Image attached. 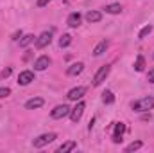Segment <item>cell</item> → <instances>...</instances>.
Here are the masks:
<instances>
[{
	"mask_svg": "<svg viewBox=\"0 0 154 153\" xmlns=\"http://www.w3.org/2000/svg\"><path fill=\"white\" fill-rule=\"evenodd\" d=\"M131 106L134 112H149L154 108V97H142V99L134 101Z\"/></svg>",
	"mask_w": 154,
	"mask_h": 153,
	"instance_id": "cell-1",
	"label": "cell"
},
{
	"mask_svg": "<svg viewBox=\"0 0 154 153\" xmlns=\"http://www.w3.org/2000/svg\"><path fill=\"white\" fill-rule=\"evenodd\" d=\"M56 133H43V135H39L36 137L34 141H32V146L34 148H43V146H47V144H50L52 141H56Z\"/></svg>",
	"mask_w": 154,
	"mask_h": 153,
	"instance_id": "cell-2",
	"label": "cell"
},
{
	"mask_svg": "<svg viewBox=\"0 0 154 153\" xmlns=\"http://www.w3.org/2000/svg\"><path fill=\"white\" fill-rule=\"evenodd\" d=\"M109 70H111V67H109V65H102V67L97 70V74L93 76V86H99V85H100V83L108 77Z\"/></svg>",
	"mask_w": 154,
	"mask_h": 153,
	"instance_id": "cell-3",
	"label": "cell"
},
{
	"mask_svg": "<svg viewBox=\"0 0 154 153\" xmlns=\"http://www.w3.org/2000/svg\"><path fill=\"white\" fill-rule=\"evenodd\" d=\"M70 106L68 105H57L52 112H50V115H52V119H63V117H66V115H70Z\"/></svg>",
	"mask_w": 154,
	"mask_h": 153,
	"instance_id": "cell-4",
	"label": "cell"
},
{
	"mask_svg": "<svg viewBox=\"0 0 154 153\" xmlns=\"http://www.w3.org/2000/svg\"><path fill=\"white\" fill-rule=\"evenodd\" d=\"M84 108H86V105H84V101H79L75 106L70 110V119H72V122H77L81 117H82V112H84Z\"/></svg>",
	"mask_w": 154,
	"mask_h": 153,
	"instance_id": "cell-5",
	"label": "cell"
},
{
	"mask_svg": "<svg viewBox=\"0 0 154 153\" xmlns=\"http://www.w3.org/2000/svg\"><path fill=\"white\" fill-rule=\"evenodd\" d=\"M50 41H52V33H50V31L41 33L38 38H36V49H43V47H47Z\"/></svg>",
	"mask_w": 154,
	"mask_h": 153,
	"instance_id": "cell-6",
	"label": "cell"
},
{
	"mask_svg": "<svg viewBox=\"0 0 154 153\" xmlns=\"http://www.w3.org/2000/svg\"><path fill=\"white\" fill-rule=\"evenodd\" d=\"M34 81V74L31 72V70H23V72H20V76H18V85H31Z\"/></svg>",
	"mask_w": 154,
	"mask_h": 153,
	"instance_id": "cell-7",
	"label": "cell"
},
{
	"mask_svg": "<svg viewBox=\"0 0 154 153\" xmlns=\"http://www.w3.org/2000/svg\"><path fill=\"white\" fill-rule=\"evenodd\" d=\"M124 132H125V124H124V122H116L115 124V132H113V142H115V144L122 142V135H124Z\"/></svg>",
	"mask_w": 154,
	"mask_h": 153,
	"instance_id": "cell-8",
	"label": "cell"
},
{
	"mask_svg": "<svg viewBox=\"0 0 154 153\" xmlns=\"http://www.w3.org/2000/svg\"><path fill=\"white\" fill-rule=\"evenodd\" d=\"M84 94H86V88H84V86H77V88H72V90L66 94V97H68L70 101H77V99H81Z\"/></svg>",
	"mask_w": 154,
	"mask_h": 153,
	"instance_id": "cell-9",
	"label": "cell"
},
{
	"mask_svg": "<svg viewBox=\"0 0 154 153\" xmlns=\"http://www.w3.org/2000/svg\"><path fill=\"white\" fill-rule=\"evenodd\" d=\"M48 65H50V58L48 56H39L38 60L34 61V69L36 70H45Z\"/></svg>",
	"mask_w": 154,
	"mask_h": 153,
	"instance_id": "cell-10",
	"label": "cell"
},
{
	"mask_svg": "<svg viewBox=\"0 0 154 153\" xmlns=\"http://www.w3.org/2000/svg\"><path fill=\"white\" fill-rule=\"evenodd\" d=\"M43 103H45V101H43L41 97H32V99H29V101L25 103V108H27V110H36V108H41V106H43Z\"/></svg>",
	"mask_w": 154,
	"mask_h": 153,
	"instance_id": "cell-11",
	"label": "cell"
},
{
	"mask_svg": "<svg viewBox=\"0 0 154 153\" xmlns=\"http://www.w3.org/2000/svg\"><path fill=\"white\" fill-rule=\"evenodd\" d=\"M82 70H84V63L79 61V63H74V65H70V67L66 69V74H68V76H77V74H81Z\"/></svg>",
	"mask_w": 154,
	"mask_h": 153,
	"instance_id": "cell-12",
	"label": "cell"
},
{
	"mask_svg": "<svg viewBox=\"0 0 154 153\" xmlns=\"http://www.w3.org/2000/svg\"><path fill=\"white\" fill-rule=\"evenodd\" d=\"M81 20H82L81 13H72V15L68 16V20H66V24H68L70 27H79V25H81Z\"/></svg>",
	"mask_w": 154,
	"mask_h": 153,
	"instance_id": "cell-13",
	"label": "cell"
},
{
	"mask_svg": "<svg viewBox=\"0 0 154 153\" xmlns=\"http://www.w3.org/2000/svg\"><path fill=\"white\" fill-rule=\"evenodd\" d=\"M77 148V142L75 141H66L65 144H61L59 148H57V153H66V151H72V150H75Z\"/></svg>",
	"mask_w": 154,
	"mask_h": 153,
	"instance_id": "cell-14",
	"label": "cell"
},
{
	"mask_svg": "<svg viewBox=\"0 0 154 153\" xmlns=\"http://www.w3.org/2000/svg\"><path fill=\"white\" fill-rule=\"evenodd\" d=\"M86 20H88L90 24L100 22V20H102V13H99V11H88V13H86Z\"/></svg>",
	"mask_w": 154,
	"mask_h": 153,
	"instance_id": "cell-15",
	"label": "cell"
},
{
	"mask_svg": "<svg viewBox=\"0 0 154 153\" xmlns=\"http://www.w3.org/2000/svg\"><path fill=\"white\" fill-rule=\"evenodd\" d=\"M108 45H109V43H108L106 40H104V41H100V43L93 49V54H95V56H102V54L108 50Z\"/></svg>",
	"mask_w": 154,
	"mask_h": 153,
	"instance_id": "cell-16",
	"label": "cell"
},
{
	"mask_svg": "<svg viewBox=\"0 0 154 153\" xmlns=\"http://www.w3.org/2000/svg\"><path fill=\"white\" fill-rule=\"evenodd\" d=\"M145 69V58L142 56V54H138V58H136V61H134V70L136 72H142Z\"/></svg>",
	"mask_w": 154,
	"mask_h": 153,
	"instance_id": "cell-17",
	"label": "cell"
},
{
	"mask_svg": "<svg viewBox=\"0 0 154 153\" xmlns=\"http://www.w3.org/2000/svg\"><path fill=\"white\" fill-rule=\"evenodd\" d=\"M102 101H104L106 105H111V103L115 101V96H113V92H111V90H104V92H102Z\"/></svg>",
	"mask_w": 154,
	"mask_h": 153,
	"instance_id": "cell-18",
	"label": "cell"
},
{
	"mask_svg": "<svg viewBox=\"0 0 154 153\" xmlns=\"http://www.w3.org/2000/svg\"><path fill=\"white\" fill-rule=\"evenodd\" d=\"M120 11H122L120 4H109V5H106V13H109V15H118Z\"/></svg>",
	"mask_w": 154,
	"mask_h": 153,
	"instance_id": "cell-19",
	"label": "cell"
},
{
	"mask_svg": "<svg viewBox=\"0 0 154 153\" xmlns=\"http://www.w3.org/2000/svg\"><path fill=\"white\" fill-rule=\"evenodd\" d=\"M143 146V142L142 141H134V142H131L127 148H125V153H131V151H136V150H140Z\"/></svg>",
	"mask_w": 154,
	"mask_h": 153,
	"instance_id": "cell-20",
	"label": "cell"
},
{
	"mask_svg": "<svg viewBox=\"0 0 154 153\" xmlns=\"http://www.w3.org/2000/svg\"><path fill=\"white\" fill-rule=\"evenodd\" d=\"M34 41V34H25L23 38L20 40V47H27L29 43H32Z\"/></svg>",
	"mask_w": 154,
	"mask_h": 153,
	"instance_id": "cell-21",
	"label": "cell"
},
{
	"mask_svg": "<svg viewBox=\"0 0 154 153\" xmlns=\"http://www.w3.org/2000/svg\"><path fill=\"white\" fill-rule=\"evenodd\" d=\"M70 43H72V36L70 34H63L59 38V47H68Z\"/></svg>",
	"mask_w": 154,
	"mask_h": 153,
	"instance_id": "cell-22",
	"label": "cell"
},
{
	"mask_svg": "<svg viewBox=\"0 0 154 153\" xmlns=\"http://www.w3.org/2000/svg\"><path fill=\"white\" fill-rule=\"evenodd\" d=\"M151 33H152V25H145V27H143V29L140 31V34H138V38H140V40H143L145 36H149Z\"/></svg>",
	"mask_w": 154,
	"mask_h": 153,
	"instance_id": "cell-23",
	"label": "cell"
},
{
	"mask_svg": "<svg viewBox=\"0 0 154 153\" xmlns=\"http://www.w3.org/2000/svg\"><path fill=\"white\" fill-rule=\"evenodd\" d=\"M9 94H11V90H9L7 86H2V88H0V99H4V97H7Z\"/></svg>",
	"mask_w": 154,
	"mask_h": 153,
	"instance_id": "cell-24",
	"label": "cell"
},
{
	"mask_svg": "<svg viewBox=\"0 0 154 153\" xmlns=\"http://www.w3.org/2000/svg\"><path fill=\"white\" fill-rule=\"evenodd\" d=\"M11 72H13V70H11V67L4 69V70H2V74H0V79H5V77H9V76H11Z\"/></svg>",
	"mask_w": 154,
	"mask_h": 153,
	"instance_id": "cell-25",
	"label": "cell"
},
{
	"mask_svg": "<svg viewBox=\"0 0 154 153\" xmlns=\"http://www.w3.org/2000/svg\"><path fill=\"white\" fill-rule=\"evenodd\" d=\"M147 81H149V83H154V69L149 70V74H147Z\"/></svg>",
	"mask_w": 154,
	"mask_h": 153,
	"instance_id": "cell-26",
	"label": "cell"
},
{
	"mask_svg": "<svg viewBox=\"0 0 154 153\" xmlns=\"http://www.w3.org/2000/svg\"><path fill=\"white\" fill-rule=\"evenodd\" d=\"M48 2H52V0H38V2H36V5H38V7H45Z\"/></svg>",
	"mask_w": 154,
	"mask_h": 153,
	"instance_id": "cell-27",
	"label": "cell"
},
{
	"mask_svg": "<svg viewBox=\"0 0 154 153\" xmlns=\"http://www.w3.org/2000/svg\"><path fill=\"white\" fill-rule=\"evenodd\" d=\"M18 36H22V31H20V33H14V36H13V40H18Z\"/></svg>",
	"mask_w": 154,
	"mask_h": 153,
	"instance_id": "cell-28",
	"label": "cell"
}]
</instances>
